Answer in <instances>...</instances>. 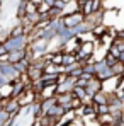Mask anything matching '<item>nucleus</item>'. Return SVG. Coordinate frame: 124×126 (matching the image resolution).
<instances>
[{"instance_id":"nucleus-1","label":"nucleus","mask_w":124,"mask_h":126,"mask_svg":"<svg viewBox=\"0 0 124 126\" xmlns=\"http://www.w3.org/2000/svg\"><path fill=\"white\" fill-rule=\"evenodd\" d=\"M107 126H116V125H107Z\"/></svg>"}]
</instances>
